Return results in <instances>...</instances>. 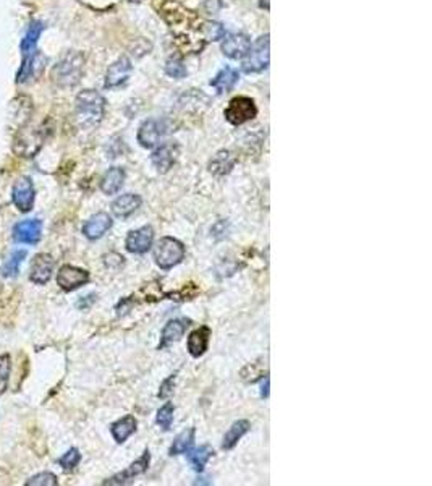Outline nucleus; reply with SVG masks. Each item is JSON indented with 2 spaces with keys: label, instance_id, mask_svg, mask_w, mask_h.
I'll return each instance as SVG.
<instances>
[{
  "label": "nucleus",
  "instance_id": "f257e3e1",
  "mask_svg": "<svg viewBox=\"0 0 432 486\" xmlns=\"http://www.w3.org/2000/svg\"><path fill=\"white\" fill-rule=\"evenodd\" d=\"M105 99L94 89H84L77 96L74 120L83 130H93L104 119Z\"/></svg>",
  "mask_w": 432,
  "mask_h": 486
},
{
  "label": "nucleus",
  "instance_id": "f03ea898",
  "mask_svg": "<svg viewBox=\"0 0 432 486\" xmlns=\"http://www.w3.org/2000/svg\"><path fill=\"white\" fill-rule=\"evenodd\" d=\"M84 72V56L81 52L70 51L52 68V78L62 88H73L79 83Z\"/></svg>",
  "mask_w": 432,
  "mask_h": 486
},
{
  "label": "nucleus",
  "instance_id": "7ed1b4c3",
  "mask_svg": "<svg viewBox=\"0 0 432 486\" xmlns=\"http://www.w3.org/2000/svg\"><path fill=\"white\" fill-rule=\"evenodd\" d=\"M185 245L174 237H162L154 247V261L159 268L167 271L185 260Z\"/></svg>",
  "mask_w": 432,
  "mask_h": 486
},
{
  "label": "nucleus",
  "instance_id": "20e7f679",
  "mask_svg": "<svg viewBox=\"0 0 432 486\" xmlns=\"http://www.w3.org/2000/svg\"><path fill=\"white\" fill-rule=\"evenodd\" d=\"M270 58V41L269 34L261 36L254 44L249 47L248 54L243 57V70L247 73H259L269 67Z\"/></svg>",
  "mask_w": 432,
  "mask_h": 486
},
{
  "label": "nucleus",
  "instance_id": "39448f33",
  "mask_svg": "<svg viewBox=\"0 0 432 486\" xmlns=\"http://www.w3.org/2000/svg\"><path fill=\"white\" fill-rule=\"evenodd\" d=\"M225 119L230 122L232 125H243L247 122L253 120L256 114H258V108H256L254 101L248 96H238L233 98L228 103V108L225 109Z\"/></svg>",
  "mask_w": 432,
  "mask_h": 486
},
{
  "label": "nucleus",
  "instance_id": "423d86ee",
  "mask_svg": "<svg viewBox=\"0 0 432 486\" xmlns=\"http://www.w3.org/2000/svg\"><path fill=\"white\" fill-rule=\"evenodd\" d=\"M172 132V127H170L169 120L165 119H149L146 122H143L140 130H138V143L141 144L143 148L151 149L159 144L161 138Z\"/></svg>",
  "mask_w": 432,
  "mask_h": 486
},
{
  "label": "nucleus",
  "instance_id": "0eeeda50",
  "mask_svg": "<svg viewBox=\"0 0 432 486\" xmlns=\"http://www.w3.org/2000/svg\"><path fill=\"white\" fill-rule=\"evenodd\" d=\"M36 190L31 177H20L13 184L12 201L20 212H30L34 206Z\"/></svg>",
  "mask_w": 432,
  "mask_h": 486
},
{
  "label": "nucleus",
  "instance_id": "6e6552de",
  "mask_svg": "<svg viewBox=\"0 0 432 486\" xmlns=\"http://www.w3.org/2000/svg\"><path fill=\"white\" fill-rule=\"evenodd\" d=\"M89 279H91V276L86 269L77 268V266H72V264L62 266L57 272V286L65 292L77 290V288L88 284Z\"/></svg>",
  "mask_w": 432,
  "mask_h": 486
},
{
  "label": "nucleus",
  "instance_id": "1a4fd4ad",
  "mask_svg": "<svg viewBox=\"0 0 432 486\" xmlns=\"http://www.w3.org/2000/svg\"><path fill=\"white\" fill-rule=\"evenodd\" d=\"M154 242V229L151 226H143L135 231L128 232L125 247L133 255H144L152 247Z\"/></svg>",
  "mask_w": 432,
  "mask_h": 486
},
{
  "label": "nucleus",
  "instance_id": "9d476101",
  "mask_svg": "<svg viewBox=\"0 0 432 486\" xmlns=\"http://www.w3.org/2000/svg\"><path fill=\"white\" fill-rule=\"evenodd\" d=\"M131 72H133V65H131L130 58L120 57L119 60H115L114 63H112L107 73H105L104 87L107 89H115V88L124 87V84L128 82V78H130Z\"/></svg>",
  "mask_w": 432,
  "mask_h": 486
},
{
  "label": "nucleus",
  "instance_id": "9b49d317",
  "mask_svg": "<svg viewBox=\"0 0 432 486\" xmlns=\"http://www.w3.org/2000/svg\"><path fill=\"white\" fill-rule=\"evenodd\" d=\"M249 47H251V39H249L247 34L232 33L223 36L222 52L223 56H227L228 58H233V60L243 58L248 54Z\"/></svg>",
  "mask_w": 432,
  "mask_h": 486
},
{
  "label": "nucleus",
  "instance_id": "f8f14e48",
  "mask_svg": "<svg viewBox=\"0 0 432 486\" xmlns=\"http://www.w3.org/2000/svg\"><path fill=\"white\" fill-rule=\"evenodd\" d=\"M42 222L39 219H28L21 221L13 227V240L23 245H36L41 240Z\"/></svg>",
  "mask_w": 432,
  "mask_h": 486
},
{
  "label": "nucleus",
  "instance_id": "ddd939ff",
  "mask_svg": "<svg viewBox=\"0 0 432 486\" xmlns=\"http://www.w3.org/2000/svg\"><path fill=\"white\" fill-rule=\"evenodd\" d=\"M54 271V258L47 253L36 255L30 269V279L37 286H44L51 281Z\"/></svg>",
  "mask_w": 432,
  "mask_h": 486
},
{
  "label": "nucleus",
  "instance_id": "4468645a",
  "mask_svg": "<svg viewBox=\"0 0 432 486\" xmlns=\"http://www.w3.org/2000/svg\"><path fill=\"white\" fill-rule=\"evenodd\" d=\"M149 462H151V452L148 449L143 452V456L138 459L136 462H133L130 467L124 472L117 473L115 477L109 478L107 482H104V485H125V483H130L135 477H140V475L146 473L148 468H149Z\"/></svg>",
  "mask_w": 432,
  "mask_h": 486
},
{
  "label": "nucleus",
  "instance_id": "2eb2a0df",
  "mask_svg": "<svg viewBox=\"0 0 432 486\" xmlns=\"http://www.w3.org/2000/svg\"><path fill=\"white\" fill-rule=\"evenodd\" d=\"M112 224H114V221H112V217L107 212H98V215L91 216L88 221L84 222L83 235L88 240H99L110 231Z\"/></svg>",
  "mask_w": 432,
  "mask_h": 486
},
{
  "label": "nucleus",
  "instance_id": "dca6fc26",
  "mask_svg": "<svg viewBox=\"0 0 432 486\" xmlns=\"http://www.w3.org/2000/svg\"><path fill=\"white\" fill-rule=\"evenodd\" d=\"M42 144L41 132H25L20 133L15 140V153L20 154L23 158H33L34 154L39 151Z\"/></svg>",
  "mask_w": 432,
  "mask_h": 486
},
{
  "label": "nucleus",
  "instance_id": "f3484780",
  "mask_svg": "<svg viewBox=\"0 0 432 486\" xmlns=\"http://www.w3.org/2000/svg\"><path fill=\"white\" fill-rule=\"evenodd\" d=\"M177 153H178V148L174 146V144H170V143L162 144L161 148H157L151 156V162H152L154 167L157 169V172L167 174L169 170L172 169V165L175 164Z\"/></svg>",
  "mask_w": 432,
  "mask_h": 486
},
{
  "label": "nucleus",
  "instance_id": "a211bd4d",
  "mask_svg": "<svg viewBox=\"0 0 432 486\" xmlns=\"http://www.w3.org/2000/svg\"><path fill=\"white\" fill-rule=\"evenodd\" d=\"M46 65V57L41 54V52L34 51L33 54H28L25 56V60H23V65H21L20 72H18V77H17V82L18 83H26L30 82L31 78H34L37 73L42 72V68Z\"/></svg>",
  "mask_w": 432,
  "mask_h": 486
},
{
  "label": "nucleus",
  "instance_id": "6ab92c4d",
  "mask_svg": "<svg viewBox=\"0 0 432 486\" xmlns=\"http://www.w3.org/2000/svg\"><path fill=\"white\" fill-rule=\"evenodd\" d=\"M141 196L136 195V193H126V195H122L117 198L114 203H112V215L119 219H126L130 217L133 212H135L138 207L141 206Z\"/></svg>",
  "mask_w": 432,
  "mask_h": 486
},
{
  "label": "nucleus",
  "instance_id": "aec40b11",
  "mask_svg": "<svg viewBox=\"0 0 432 486\" xmlns=\"http://www.w3.org/2000/svg\"><path fill=\"white\" fill-rule=\"evenodd\" d=\"M211 335H212V331L211 328H207V326H201V328L195 329L188 338L190 355L195 357V359H199V357L204 355L207 347H209Z\"/></svg>",
  "mask_w": 432,
  "mask_h": 486
},
{
  "label": "nucleus",
  "instance_id": "412c9836",
  "mask_svg": "<svg viewBox=\"0 0 432 486\" xmlns=\"http://www.w3.org/2000/svg\"><path fill=\"white\" fill-rule=\"evenodd\" d=\"M186 328H188V321H185V319H170L162 329L159 350H164L165 347H169L170 344L177 343V340L183 338Z\"/></svg>",
  "mask_w": 432,
  "mask_h": 486
},
{
  "label": "nucleus",
  "instance_id": "4be33fe9",
  "mask_svg": "<svg viewBox=\"0 0 432 486\" xmlns=\"http://www.w3.org/2000/svg\"><path fill=\"white\" fill-rule=\"evenodd\" d=\"M240 75L232 67H225L218 72L214 79H211V87L214 88L218 94L228 93V91L235 88V84L238 83Z\"/></svg>",
  "mask_w": 432,
  "mask_h": 486
},
{
  "label": "nucleus",
  "instance_id": "5701e85b",
  "mask_svg": "<svg viewBox=\"0 0 432 486\" xmlns=\"http://www.w3.org/2000/svg\"><path fill=\"white\" fill-rule=\"evenodd\" d=\"M136 418L133 415H125L124 418L117 420L115 423H112L110 426V433L112 436H114L115 442H119V445H124V442L130 437L133 433L136 431Z\"/></svg>",
  "mask_w": 432,
  "mask_h": 486
},
{
  "label": "nucleus",
  "instance_id": "b1692460",
  "mask_svg": "<svg viewBox=\"0 0 432 486\" xmlns=\"http://www.w3.org/2000/svg\"><path fill=\"white\" fill-rule=\"evenodd\" d=\"M125 181V170L122 167H110L107 172L104 174L103 180H100V190L105 195H115Z\"/></svg>",
  "mask_w": 432,
  "mask_h": 486
},
{
  "label": "nucleus",
  "instance_id": "393cba45",
  "mask_svg": "<svg viewBox=\"0 0 432 486\" xmlns=\"http://www.w3.org/2000/svg\"><path fill=\"white\" fill-rule=\"evenodd\" d=\"M249 428H251V425H249L248 420L235 421V423L230 426V430H228L225 433V436H223L222 449H225V451L233 449V447L238 445V441L249 431Z\"/></svg>",
  "mask_w": 432,
  "mask_h": 486
},
{
  "label": "nucleus",
  "instance_id": "a878e982",
  "mask_svg": "<svg viewBox=\"0 0 432 486\" xmlns=\"http://www.w3.org/2000/svg\"><path fill=\"white\" fill-rule=\"evenodd\" d=\"M42 31H44V25H42L41 21H31L28 30H26V33H25L23 41H21V51H23V56L33 54V52L36 51L37 41H39Z\"/></svg>",
  "mask_w": 432,
  "mask_h": 486
},
{
  "label": "nucleus",
  "instance_id": "bb28decb",
  "mask_svg": "<svg viewBox=\"0 0 432 486\" xmlns=\"http://www.w3.org/2000/svg\"><path fill=\"white\" fill-rule=\"evenodd\" d=\"M235 162L237 159L230 151H218L209 164V170L214 175H227L233 169Z\"/></svg>",
  "mask_w": 432,
  "mask_h": 486
},
{
  "label": "nucleus",
  "instance_id": "cd10ccee",
  "mask_svg": "<svg viewBox=\"0 0 432 486\" xmlns=\"http://www.w3.org/2000/svg\"><path fill=\"white\" fill-rule=\"evenodd\" d=\"M12 110H13V114L10 119H13V124L17 127H23L30 119L33 105H31V101L28 98L20 96V98H17L12 103Z\"/></svg>",
  "mask_w": 432,
  "mask_h": 486
},
{
  "label": "nucleus",
  "instance_id": "c85d7f7f",
  "mask_svg": "<svg viewBox=\"0 0 432 486\" xmlns=\"http://www.w3.org/2000/svg\"><path fill=\"white\" fill-rule=\"evenodd\" d=\"M195 435H196L195 428H188L183 433H180V435L175 437L172 446H170V451H169L170 456H180V454L190 452L191 447H193L195 445Z\"/></svg>",
  "mask_w": 432,
  "mask_h": 486
},
{
  "label": "nucleus",
  "instance_id": "c756f323",
  "mask_svg": "<svg viewBox=\"0 0 432 486\" xmlns=\"http://www.w3.org/2000/svg\"><path fill=\"white\" fill-rule=\"evenodd\" d=\"M26 255L28 252L23 248H18V250H13L12 253L7 260H5V263L2 266V276L4 277H17L18 272H20V266L23 263V260L26 258Z\"/></svg>",
  "mask_w": 432,
  "mask_h": 486
},
{
  "label": "nucleus",
  "instance_id": "7c9ffc66",
  "mask_svg": "<svg viewBox=\"0 0 432 486\" xmlns=\"http://www.w3.org/2000/svg\"><path fill=\"white\" fill-rule=\"evenodd\" d=\"M214 456V451H212L211 446L202 445L198 449L193 451V454H190V462L196 472H202L206 467V463L209 462V459Z\"/></svg>",
  "mask_w": 432,
  "mask_h": 486
},
{
  "label": "nucleus",
  "instance_id": "2f4dec72",
  "mask_svg": "<svg viewBox=\"0 0 432 486\" xmlns=\"http://www.w3.org/2000/svg\"><path fill=\"white\" fill-rule=\"evenodd\" d=\"M174 412H175V407L172 402H167L165 405H162L161 409L157 410V425L161 426L164 431H169L170 426L174 423Z\"/></svg>",
  "mask_w": 432,
  "mask_h": 486
},
{
  "label": "nucleus",
  "instance_id": "473e14b6",
  "mask_svg": "<svg viewBox=\"0 0 432 486\" xmlns=\"http://www.w3.org/2000/svg\"><path fill=\"white\" fill-rule=\"evenodd\" d=\"M79 461H81V454H79L77 447H72L70 451H67L60 459H58V466L68 472V470L77 468Z\"/></svg>",
  "mask_w": 432,
  "mask_h": 486
},
{
  "label": "nucleus",
  "instance_id": "72a5a7b5",
  "mask_svg": "<svg viewBox=\"0 0 432 486\" xmlns=\"http://www.w3.org/2000/svg\"><path fill=\"white\" fill-rule=\"evenodd\" d=\"M202 36H204L206 41H221L225 36V30H223L221 23L209 21V23H204V26H202Z\"/></svg>",
  "mask_w": 432,
  "mask_h": 486
},
{
  "label": "nucleus",
  "instance_id": "f704fd0d",
  "mask_svg": "<svg viewBox=\"0 0 432 486\" xmlns=\"http://www.w3.org/2000/svg\"><path fill=\"white\" fill-rule=\"evenodd\" d=\"M165 73L169 75L170 78L181 79L186 77V67L183 65V62L180 58H169L167 63H165Z\"/></svg>",
  "mask_w": 432,
  "mask_h": 486
},
{
  "label": "nucleus",
  "instance_id": "c9c22d12",
  "mask_svg": "<svg viewBox=\"0 0 432 486\" xmlns=\"http://www.w3.org/2000/svg\"><path fill=\"white\" fill-rule=\"evenodd\" d=\"M10 370H12V362H10V355L0 357V396L5 392V389L8 386L10 379Z\"/></svg>",
  "mask_w": 432,
  "mask_h": 486
},
{
  "label": "nucleus",
  "instance_id": "e433bc0d",
  "mask_svg": "<svg viewBox=\"0 0 432 486\" xmlns=\"http://www.w3.org/2000/svg\"><path fill=\"white\" fill-rule=\"evenodd\" d=\"M57 486V477L54 473L51 472H42L39 475H34V477H31L28 482H26V486Z\"/></svg>",
  "mask_w": 432,
  "mask_h": 486
},
{
  "label": "nucleus",
  "instance_id": "4c0bfd02",
  "mask_svg": "<svg viewBox=\"0 0 432 486\" xmlns=\"http://www.w3.org/2000/svg\"><path fill=\"white\" fill-rule=\"evenodd\" d=\"M174 383H175V375H172L170 378L165 379V381L162 383V386H161V391H159V397H161V399L169 397L170 394H172Z\"/></svg>",
  "mask_w": 432,
  "mask_h": 486
},
{
  "label": "nucleus",
  "instance_id": "58836bf2",
  "mask_svg": "<svg viewBox=\"0 0 432 486\" xmlns=\"http://www.w3.org/2000/svg\"><path fill=\"white\" fill-rule=\"evenodd\" d=\"M96 298H98V295H96V293H89V295L83 297L81 300H79V302L77 303V307H78V308H81V309H86V308H89L91 305H93V303L96 302Z\"/></svg>",
  "mask_w": 432,
  "mask_h": 486
},
{
  "label": "nucleus",
  "instance_id": "ea45409f",
  "mask_svg": "<svg viewBox=\"0 0 432 486\" xmlns=\"http://www.w3.org/2000/svg\"><path fill=\"white\" fill-rule=\"evenodd\" d=\"M261 396L269 397V378H266V383L263 384V391H261Z\"/></svg>",
  "mask_w": 432,
  "mask_h": 486
}]
</instances>
